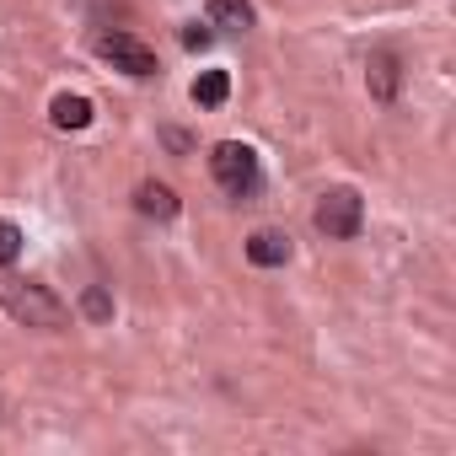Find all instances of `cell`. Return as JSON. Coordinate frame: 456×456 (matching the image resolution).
I'll return each instance as SVG.
<instances>
[{"label":"cell","mask_w":456,"mask_h":456,"mask_svg":"<svg viewBox=\"0 0 456 456\" xmlns=\"http://www.w3.org/2000/svg\"><path fill=\"white\" fill-rule=\"evenodd\" d=\"M0 312L22 328H44V333H60L70 322V306L49 290V285H33V280H6L0 274Z\"/></svg>","instance_id":"6da1fadb"},{"label":"cell","mask_w":456,"mask_h":456,"mask_svg":"<svg viewBox=\"0 0 456 456\" xmlns=\"http://www.w3.org/2000/svg\"><path fill=\"white\" fill-rule=\"evenodd\" d=\"M209 172H215V183L232 193V199L258 193V151L242 145V140H220V145L209 151Z\"/></svg>","instance_id":"7a4b0ae2"},{"label":"cell","mask_w":456,"mask_h":456,"mask_svg":"<svg viewBox=\"0 0 456 456\" xmlns=\"http://www.w3.org/2000/svg\"><path fill=\"white\" fill-rule=\"evenodd\" d=\"M360 220H365V199L354 188H328L317 199V232L322 237L349 242V237H360Z\"/></svg>","instance_id":"3957f363"},{"label":"cell","mask_w":456,"mask_h":456,"mask_svg":"<svg viewBox=\"0 0 456 456\" xmlns=\"http://www.w3.org/2000/svg\"><path fill=\"white\" fill-rule=\"evenodd\" d=\"M97 54L113 60V70H124V76H134V81L156 76V49L140 44L134 33H102V38H97Z\"/></svg>","instance_id":"277c9868"},{"label":"cell","mask_w":456,"mask_h":456,"mask_svg":"<svg viewBox=\"0 0 456 456\" xmlns=\"http://www.w3.org/2000/svg\"><path fill=\"white\" fill-rule=\"evenodd\" d=\"M248 258H253L258 269H280V264H290V237L274 232V225H264V232L248 237Z\"/></svg>","instance_id":"5b68a950"},{"label":"cell","mask_w":456,"mask_h":456,"mask_svg":"<svg viewBox=\"0 0 456 456\" xmlns=\"http://www.w3.org/2000/svg\"><path fill=\"white\" fill-rule=\"evenodd\" d=\"M49 118H54V129H86V124L97 118V108H92V97H81V92H60V97L49 102Z\"/></svg>","instance_id":"8992f818"},{"label":"cell","mask_w":456,"mask_h":456,"mask_svg":"<svg viewBox=\"0 0 456 456\" xmlns=\"http://www.w3.org/2000/svg\"><path fill=\"white\" fill-rule=\"evenodd\" d=\"M365 86H370L376 102H392V97H397V60H392L387 49H376V54L365 60Z\"/></svg>","instance_id":"52a82bcc"},{"label":"cell","mask_w":456,"mask_h":456,"mask_svg":"<svg viewBox=\"0 0 456 456\" xmlns=\"http://www.w3.org/2000/svg\"><path fill=\"white\" fill-rule=\"evenodd\" d=\"M209 28H220V33H248L253 28V0H209Z\"/></svg>","instance_id":"ba28073f"},{"label":"cell","mask_w":456,"mask_h":456,"mask_svg":"<svg viewBox=\"0 0 456 456\" xmlns=\"http://www.w3.org/2000/svg\"><path fill=\"white\" fill-rule=\"evenodd\" d=\"M134 209L151 215V220H172V215H177V193H172L167 183H140V188H134Z\"/></svg>","instance_id":"9c48e42d"},{"label":"cell","mask_w":456,"mask_h":456,"mask_svg":"<svg viewBox=\"0 0 456 456\" xmlns=\"http://www.w3.org/2000/svg\"><path fill=\"white\" fill-rule=\"evenodd\" d=\"M225 97H232V76H225V70H204V76L193 81V102H199V108H220Z\"/></svg>","instance_id":"30bf717a"},{"label":"cell","mask_w":456,"mask_h":456,"mask_svg":"<svg viewBox=\"0 0 456 456\" xmlns=\"http://www.w3.org/2000/svg\"><path fill=\"white\" fill-rule=\"evenodd\" d=\"M81 312H86L92 322H108V317H113V301H108V290H102V285H92V290L81 296Z\"/></svg>","instance_id":"8fae6325"},{"label":"cell","mask_w":456,"mask_h":456,"mask_svg":"<svg viewBox=\"0 0 456 456\" xmlns=\"http://www.w3.org/2000/svg\"><path fill=\"white\" fill-rule=\"evenodd\" d=\"M17 253H22V232H17L12 220H0V269L17 264Z\"/></svg>","instance_id":"7c38bea8"},{"label":"cell","mask_w":456,"mask_h":456,"mask_svg":"<svg viewBox=\"0 0 456 456\" xmlns=\"http://www.w3.org/2000/svg\"><path fill=\"white\" fill-rule=\"evenodd\" d=\"M209 38H215V33H209V28H199V22H188V28H183V49H193V54H199V49H209Z\"/></svg>","instance_id":"4fadbf2b"}]
</instances>
